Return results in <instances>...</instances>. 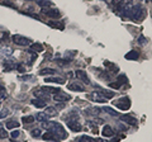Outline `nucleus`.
Wrapping results in <instances>:
<instances>
[{"label": "nucleus", "instance_id": "18", "mask_svg": "<svg viewBox=\"0 0 152 142\" xmlns=\"http://www.w3.org/2000/svg\"><path fill=\"white\" fill-rule=\"evenodd\" d=\"M138 56H140L138 52H137L136 50H133V51H131V52H128V53L124 56V57H126L127 60H137V59H138Z\"/></svg>", "mask_w": 152, "mask_h": 142}, {"label": "nucleus", "instance_id": "34", "mask_svg": "<svg viewBox=\"0 0 152 142\" xmlns=\"http://www.w3.org/2000/svg\"><path fill=\"white\" fill-rule=\"evenodd\" d=\"M32 136L36 137V138L41 137V131H39V130H33V131H32Z\"/></svg>", "mask_w": 152, "mask_h": 142}, {"label": "nucleus", "instance_id": "27", "mask_svg": "<svg viewBox=\"0 0 152 142\" xmlns=\"http://www.w3.org/2000/svg\"><path fill=\"white\" fill-rule=\"evenodd\" d=\"M22 121L24 122V123H28V124H29V123L34 122V117H33V116H27V117H23Z\"/></svg>", "mask_w": 152, "mask_h": 142}, {"label": "nucleus", "instance_id": "31", "mask_svg": "<svg viewBox=\"0 0 152 142\" xmlns=\"http://www.w3.org/2000/svg\"><path fill=\"white\" fill-rule=\"evenodd\" d=\"M5 98V88H4L3 84H0V99Z\"/></svg>", "mask_w": 152, "mask_h": 142}, {"label": "nucleus", "instance_id": "5", "mask_svg": "<svg viewBox=\"0 0 152 142\" xmlns=\"http://www.w3.org/2000/svg\"><path fill=\"white\" fill-rule=\"evenodd\" d=\"M127 81H128V79H127V76L126 75H119L118 76V79H117V83H110V86L112 88H114V89H119L123 84H127Z\"/></svg>", "mask_w": 152, "mask_h": 142}, {"label": "nucleus", "instance_id": "29", "mask_svg": "<svg viewBox=\"0 0 152 142\" xmlns=\"http://www.w3.org/2000/svg\"><path fill=\"white\" fill-rule=\"evenodd\" d=\"M104 111H105L107 113H109L110 116H114V117L118 116V112H114V111L112 109V108H109V107H105V108H104Z\"/></svg>", "mask_w": 152, "mask_h": 142}, {"label": "nucleus", "instance_id": "37", "mask_svg": "<svg viewBox=\"0 0 152 142\" xmlns=\"http://www.w3.org/2000/svg\"><path fill=\"white\" fill-rule=\"evenodd\" d=\"M138 42H140V43H141V45H145V43H146V42H147V40L145 38V37H143V36H141V37H140V38H138Z\"/></svg>", "mask_w": 152, "mask_h": 142}, {"label": "nucleus", "instance_id": "28", "mask_svg": "<svg viewBox=\"0 0 152 142\" xmlns=\"http://www.w3.org/2000/svg\"><path fill=\"white\" fill-rule=\"evenodd\" d=\"M9 114H10L9 109H4L3 112H0V119H4V118H7Z\"/></svg>", "mask_w": 152, "mask_h": 142}, {"label": "nucleus", "instance_id": "24", "mask_svg": "<svg viewBox=\"0 0 152 142\" xmlns=\"http://www.w3.org/2000/svg\"><path fill=\"white\" fill-rule=\"evenodd\" d=\"M14 67H15V65L12 61H4V70L5 71H12Z\"/></svg>", "mask_w": 152, "mask_h": 142}, {"label": "nucleus", "instance_id": "21", "mask_svg": "<svg viewBox=\"0 0 152 142\" xmlns=\"http://www.w3.org/2000/svg\"><path fill=\"white\" fill-rule=\"evenodd\" d=\"M45 113L48 117H53V116H56L57 114V111H56V108H53V107H47L46 108V111H45Z\"/></svg>", "mask_w": 152, "mask_h": 142}, {"label": "nucleus", "instance_id": "3", "mask_svg": "<svg viewBox=\"0 0 152 142\" xmlns=\"http://www.w3.org/2000/svg\"><path fill=\"white\" fill-rule=\"evenodd\" d=\"M114 105H115L117 108H119V109H122V111H127V109L131 108V100H129V98L123 97V98L114 102Z\"/></svg>", "mask_w": 152, "mask_h": 142}, {"label": "nucleus", "instance_id": "36", "mask_svg": "<svg viewBox=\"0 0 152 142\" xmlns=\"http://www.w3.org/2000/svg\"><path fill=\"white\" fill-rule=\"evenodd\" d=\"M0 41H1V43H8V42H9V40H8V33H5V34L1 37V40H0Z\"/></svg>", "mask_w": 152, "mask_h": 142}, {"label": "nucleus", "instance_id": "23", "mask_svg": "<svg viewBox=\"0 0 152 142\" xmlns=\"http://www.w3.org/2000/svg\"><path fill=\"white\" fill-rule=\"evenodd\" d=\"M99 93L102 94V95L104 97L108 100V99H112L114 97V93L113 91H108V90H99Z\"/></svg>", "mask_w": 152, "mask_h": 142}, {"label": "nucleus", "instance_id": "1", "mask_svg": "<svg viewBox=\"0 0 152 142\" xmlns=\"http://www.w3.org/2000/svg\"><path fill=\"white\" fill-rule=\"evenodd\" d=\"M126 15L133 22H142L146 17V10L142 5H134V7H131L129 9H127Z\"/></svg>", "mask_w": 152, "mask_h": 142}, {"label": "nucleus", "instance_id": "38", "mask_svg": "<svg viewBox=\"0 0 152 142\" xmlns=\"http://www.w3.org/2000/svg\"><path fill=\"white\" fill-rule=\"evenodd\" d=\"M17 67H18V70L20 71V72H24V67H23V65H18Z\"/></svg>", "mask_w": 152, "mask_h": 142}, {"label": "nucleus", "instance_id": "9", "mask_svg": "<svg viewBox=\"0 0 152 142\" xmlns=\"http://www.w3.org/2000/svg\"><path fill=\"white\" fill-rule=\"evenodd\" d=\"M42 12H43L47 17H50V18H57V17H60V13L57 9H48V8H43L42 9Z\"/></svg>", "mask_w": 152, "mask_h": 142}, {"label": "nucleus", "instance_id": "2", "mask_svg": "<svg viewBox=\"0 0 152 142\" xmlns=\"http://www.w3.org/2000/svg\"><path fill=\"white\" fill-rule=\"evenodd\" d=\"M50 131H52L53 133H56L57 136L60 137L61 140L62 138H65V137H67V133L65 132V130H64V127L60 124V123H56V122H52V126H51V128H50Z\"/></svg>", "mask_w": 152, "mask_h": 142}, {"label": "nucleus", "instance_id": "20", "mask_svg": "<svg viewBox=\"0 0 152 142\" xmlns=\"http://www.w3.org/2000/svg\"><path fill=\"white\" fill-rule=\"evenodd\" d=\"M47 118H48V116H47L45 112H39V113H37V116H36V119L38 122H46Z\"/></svg>", "mask_w": 152, "mask_h": 142}, {"label": "nucleus", "instance_id": "10", "mask_svg": "<svg viewBox=\"0 0 152 142\" xmlns=\"http://www.w3.org/2000/svg\"><path fill=\"white\" fill-rule=\"evenodd\" d=\"M67 127L71 131H74V132H80V131H81V124H80L79 122H75V121L67 122Z\"/></svg>", "mask_w": 152, "mask_h": 142}, {"label": "nucleus", "instance_id": "16", "mask_svg": "<svg viewBox=\"0 0 152 142\" xmlns=\"http://www.w3.org/2000/svg\"><path fill=\"white\" fill-rule=\"evenodd\" d=\"M121 118H122V121H124L126 123H129V124H132V126L137 124V119L136 118H133V117H131V116H122Z\"/></svg>", "mask_w": 152, "mask_h": 142}, {"label": "nucleus", "instance_id": "15", "mask_svg": "<svg viewBox=\"0 0 152 142\" xmlns=\"http://www.w3.org/2000/svg\"><path fill=\"white\" fill-rule=\"evenodd\" d=\"M67 88L70 90H74V91H84V86H81V85H79L76 83H70Z\"/></svg>", "mask_w": 152, "mask_h": 142}, {"label": "nucleus", "instance_id": "17", "mask_svg": "<svg viewBox=\"0 0 152 142\" xmlns=\"http://www.w3.org/2000/svg\"><path fill=\"white\" fill-rule=\"evenodd\" d=\"M19 126H20V123L14 121V119H10V121L7 122V128L8 130H15V128H18Z\"/></svg>", "mask_w": 152, "mask_h": 142}, {"label": "nucleus", "instance_id": "35", "mask_svg": "<svg viewBox=\"0 0 152 142\" xmlns=\"http://www.w3.org/2000/svg\"><path fill=\"white\" fill-rule=\"evenodd\" d=\"M10 135H12V138H17V137H18L19 135H20V132H19L18 130H14Z\"/></svg>", "mask_w": 152, "mask_h": 142}, {"label": "nucleus", "instance_id": "8", "mask_svg": "<svg viewBox=\"0 0 152 142\" xmlns=\"http://www.w3.org/2000/svg\"><path fill=\"white\" fill-rule=\"evenodd\" d=\"M43 137V140H46V141H51V142H60V137L57 136L56 133H53L52 131H50V132H46V133L42 136Z\"/></svg>", "mask_w": 152, "mask_h": 142}, {"label": "nucleus", "instance_id": "32", "mask_svg": "<svg viewBox=\"0 0 152 142\" xmlns=\"http://www.w3.org/2000/svg\"><path fill=\"white\" fill-rule=\"evenodd\" d=\"M38 4H39V5H42V7H47V5H52V3L51 1H48V0H46V1H43V0H39V1H38Z\"/></svg>", "mask_w": 152, "mask_h": 142}, {"label": "nucleus", "instance_id": "33", "mask_svg": "<svg viewBox=\"0 0 152 142\" xmlns=\"http://www.w3.org/2000/svg\"><path fill=\"white\" fill-rule=\"evenodd\" d=\"M7 137H8V133L5 132V130L0 127V138H7Z\"/></svg>", "mask_w": 152, "mask_h": 142}, {"label": "nucleus", "instance_id": "14", "mask_svg": "<svg viewBox=\"0 0 152 142\" xmlns=\"http://www.w3.org/2000/svg\"><path fill=\"white\" fill-rule=\"evenodd\" d=\"M31 103H32V105H34L36 108H45L46 107V100H42V99H33Z\"/></svg>", "mask_w": 152, "mask_h": 142}, {"label": "nucleus", "instance_id": "39", "mask_svg": "<svg viewBox=\"0 0 152 142\" xmlns=\"http://www.w3.org/2000/svg\"><path fill=\"white\" fill-rule=\"evenodd\" d=\"M143 1H151V0H143Z\"/></svg>", "mask_w": 152, "mask_h": 142}, {"label": "nucleus", "instance_id": "12", "mask_svg": "<svg viewBox=\"0 0 152 142\" xmlns=\"http://www.w3.org/2000/svg\"><path fill=\"white\" fill-rule=\"evenodd\" d=\"M91 98L94 99L95 102H98V103H105V102H107V99L104 98L99 91H94V93L91 94Z\"/></svg>", "mask_w": 152, "mask_h": 142}, {"label": "nucleus", "instance_id": "4", "mask_svg": "<svg viewBox=\"0 0 152 142\" xmlns=\"http://www.w3.org/2000/svg\"><path fill=\"white\" fill-rule=\"evenodd\" d=\"M12 41L15 45H19V46H29L31 45V40L27 38V37H23L20 34H14V36H12Z\"/></svg>", "mask_w": 152, "mask_h": 142}, {"label": "nucleus", "instance_id": "25", "mask_svg": "<svg viewBox=\"0 0 152 142\" xmlns=\"http://www.w3.org/2000/svg\"><path fill=\"white\" fill-rule=\"evenodd\" d=\"M41 75H53L55 74V70L53 69H50V67H46V69H42L39 71Z\"/></svg>", "mask_w": 152, "mask_h": 142}, {"label": "nucleus", "instance_id": "26", "mask_svg": "<svg viewBox=\"0 0 152 142\" xmlns=\"http://www.w3.org/2000/svg\"><path fill=\"white\" fill-rule=\"evenodd\" d=\"M31 51L39 52V51H43V47H42V45H39V43H33V45H31Z\"/></svg>", "mask_w": 152, "mask_h": 142}, {"label": "nucleus", "instance_id": "22", "mask_svg": "<svg viewBox=\"0 0 152 142\" xmlns=\"http://www.w3.org/2000/svg\"><path fill=\"white\" fill-rule=\"evenodd\" d=\"M42 90H45V91H47V93H51V94H57V93L61 91L60 89L52 88V86H43V88H42Z\"/></svg>", "mask_w": 152, "mask_h": 142}, {"label": "nucleus", "instance_id": "11", "mask_svg": "<svg viewBox=\"0 0 152 142\" xmlns=\"http://www.w3.org/2000/svg\"><path fill=\"white\" fill-rule=\"evenodd\" d=\"M75 75H76V78H77V79L83 80L85 84H89V83H90V81H89V78H88V75H86V72H85V71L77 70V71L75 72Z\"/></svg>", "mask_w": 152, "mask_h": 142}, {"label": "nucleus", "instance_id": "13", "mask_svg": "<svg viewBox=\"0 0 152 142\" xmlns=\"http://www.w3.org/2000/svg\"><path fill=\"white\" fill-rule=\"evenodd\" d=\"M102 135H103L104 137H113V136H114V131L112 130L110 126H104Z\"/></svg>", "mask_w": 152, "mask_h": 142}, {"label": "nucleus", "instance_id": "19", "mask_svg": "<svg viewBox=\"0 0 152 142\" xmlns=\"http://www.w3.org/2000/svg\"><path fill=\"white\" fill-rule=\"evenodd\" d=\"M47 83H56V84H64L65 80L62 78H46Z\"/></svg>", "mask_w": 152, "mask_h": 142}, {"label": "nucleus", "instance_id": "6", "mask_svg": "<svg viewBox=\"0 0 152 142\" xmlns=\"http://www.w3.org/2000/svg\"><path fill=\"white\" fill-rule=\"evenodd\" d=\"M53 100H55V102H57V103H65V102L70 100V95H67V94H66V93L60 91V93L55 94Z\"/></svg>", "mask_w": 152, "mask_h": 142}, {"label": "nucleus", "instance_id": "7", "mask_svg": "<svg viewBox=\"0 0 152 142\" xmlns=\"http://www.w3.org/2000/svg\"><path fill=\"white\" fill-rule=\"evenodd\" d=\"M33 94L36 95V98L42 99V100H48V98H50L48 93L45 91V90H42V88L41 89H34V90H33Z\"/></svg>", "mask_w": 152, "mask_h": 142}, {"label": "nucleus", "instance_id": "30", "mask_svg": "<svg viewBox=\"0 0 152 142\" xmlns=\"http://www.w3.org/2000/svg\"><path fill=\"white\" fill-rule=\"evenodd\" d=\"M79 142H93V140L89 136H81L79 138Z\"/></svg>", "mask_w": 152, "mask_h": 142}]
</instances>
